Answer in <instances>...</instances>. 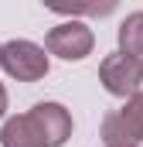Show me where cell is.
<instances>
[{"mask_svg":"<svg viewBox=\"0 0 143 147\" xmlns=\"http://www.w3.org/2000/svg\"><path fill=\"white\" fill-rule=\"evenodd\" d=\"M0 69L17 82H41L48 75V69H51V58L37 41L14 38V41H7L0 48Z\"/></svg>","mask_w":143,"mask_h":147,"instance_id":"obj_1","label":"cell"},{"mask_svg":"<svg viewBox=\"0 0 143 147\" xmlns=\"http://www.w3.org/2000/svg\"><path fill=\"white\" fill-rule=\"evenodd\" d=\"M92 48H96L92 28L85 21H75V17L55 24L48 31V38H44V51L48 55H58L61 62H82V58L92 55Z\"/></svg>","mask_w":143,"mask_h":147,"instance_id":"obj_2","label":"cell"},{"mask_svg":"<svg viewBox=\"0 0 143 147\" xmlns=\"http://www.w3.org/2000/svg\"><path fill=\"white\" fill-rule=\"evenodd\" d=\"M99 82H102V89H106L109 96L130 99V96L140 92V86H143V62L112 51V55L102 58V65H99Z\"/></svg>","mask_w":143,"mask_h":147,"instance_id":"obj_3","label":"cell"},{"mask_svg":"<svg viewBox=\"0 0 143 147\" xmlns=\"http://www.w3.org/2000/svg\"><path fill=\"white\" fill-rule=\"evenodd\" d=\"M31 116H34V123L41 127V134H44V144L48 147H65L72 137V113L61 106V103H55V99H44V103H34L31 106Z\"/></svg>","mask_w":143,"mask_h":147,"instance_id":"obj_4","label":"cell"},{"mask_svg":"<svg viewBox=\"0 0 143 147\" xmlns=\"http://www.w3.org/2000/svg\"><path fill=\"white\" fill-rule=\"evenodd\" d=\"M0 144L3 147H48L44 144V134L34 123L31 113H17V116H7L3 127H0Z\"/></svg>","mask_w":143,"mask_h":147,"instance_id":"obj_5","label":"cell"},{"mask_svg":"<svg viewBox=\"0 0 143 147\" xmlns=\"http://www.w3.org/2000/svg\"><path fill=\"white\" fill-rule=\"evenodd\" d=\"M116 41H119V55L143 62V10H133V14H126L119 21Z\"/></svg>","mask_w":143,"mask_h":147,"instance_id":"obj_6","label":"cell"},{"mask_svg":"<svg viewBox=\"0 0 143 147\" xmlns=\"http://www.w3.org/2000/svg\"><path fill=\"white\" fill-rule=\"evenodd\" d=\"M119 113V120H123V127L130 130V137H133V144L140 147L143 144V89L136 92V96H130L126 103H123V110Z\"/></svg>","mask_w":143,"mask_h":147,"instance_id":"obj_7","label":"cell"},{"mask_svg":"<svg viewBox=\"0 0 143 147\" xmlns=\"http://www.w3.org/2000/svg\"><path fill=\"white\" fill-rule=\"evenodd\" d=\"M99 137H102V144H106V147H126V144H133L130 130L123 127V120H119V113H116V110L102 116V130H99Z\"/></svg>","mask_w":143,"mask_h":147,"instance_id":"obj_8","label":"cell"},{"mask_svg":"<svg viewBox=\"0 0 143 147\" xmlns=\"http://www.w3.org/2000/svg\"><path fill=\"white\" fill-rule=\"evenodd\" d=\"M7 103H10V99H7V86L0 82V120L7 116Z\"/></svg>","mask_w":143,"mask_h":147,"instance_id":"obj_9","label":"cell"},{"mask_svg":"<svg viewBox=\"0 0 143 147\" xmlns=\"http://www.w3.org/2000/svg\"><path fill=\"white\" fill-rule=\"evenodd\" d=\"M126 147H136V144H126Z\"/></svg>","mask_w":143,"mask_h":147,"instance_id":"obj_10","label":"cell"},{"mask_svg":"<svg viewBox=\"0 0 143 147\" xmlns=\"http://www.w3.org/2000/svg\"><path fill=\"white\" fill-rule=\"evenodd\" d=\"M0 48H3V45H0Z\"/></svg>","mask_w":143,"mask_h":147,"instance_id":"obj_11","label":"cell"}]
</instances>
